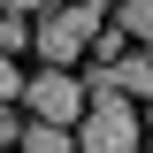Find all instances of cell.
I'll use <instances>...</instances> for the list:
<instances>
[{"instance_id":"6da1fadb","label":"cell","mask_w":153,"mask_h":153,"mask_svg":"<svg viewBox=\"0 0 153 153\" xmlns=\"http://www.w3.org/2000/svg\"><path fill=\"white\" fill-rule=\"evenodd\" d=\"M100 31H107V0H69V8H46V16H38L31 46L54 61V69H69L76 54H92Z\"/></svg>"},{"instance_id":"ba28073f","label":"cell","mask_w":153,"mask_h":153,"mask_svg":"<svg viewBox=\"0 0 153 153\" xmlns=\"http://www.w3.org/2000/svg\"><path fill=\"white\" fill-rule=\"evenodd\" d=\"M0 146H23V123H16L8 107H0Z\"/></svg>"},{"instance_id":"277c9868","label":"cell","mask_w":153,"mask_h":153,"mask_svg":"<svg viewBox=\"0 0 153 153\" xmlns=\"http://www.w3.org/2000/svg\"><path fill=\"white\" fill-rule=\"evenodd\" d=\"M115 31L130 38L138 54H153V0H123V8H115Z\"/></svg>"},{"instance_id":"8992f818","label":"cell","mask_w":153,"mask_h":153,"mask_svg":"<svg viewBox=\"0 0 153 153\" xmlns=\"http://www.w3.org/2000/svg\"><path fill=\"white\" fill-rule=\"evenodd\" d=\"M23 46H31V23H23V16H16V8H0V54L16 61V54H23Z\"/></svg>"},{"instance_id":"5b68a950","label":"cell","mask_w":153,"mask_h":153,"mask_svg":"<svg viewBox=\"0 0 153 153\" xmlns=\"http://www.w3.org/2000/svg\"><path fill=\"white\" fill-rule=\"evenodd\" d=\"M69 146H76V130H54V123H31L16 153H69Z\"/></svg>"},{"instance_id":"7a4b0ae2","label":"cell","mask_w":153,"mask_h":153,"mask_svg":"<svg viewBox=\"0 0 153 153\" xmlns=\"http://www.w3.org/2000/svg\"><path fill=\"white\" fill-rule=\"evenodd\" d=\"M138 100L107 92V100H84V123H76V146L84 153H138Z\"/></svg>"},{"instance_id":"52a82bcc","label":"cell","mask_w":153,"mask_h":153,"mask_svg":"<svg viewBox=\"0 0 153 153\" xmlns=\"http://www.w3.org/2000/svg\"><path fill=\"white\" fill-rule=\"evenodd\" d=\"M16 92H23V76H16V61L0 54V107H8V100H16Z\"/></svg>"},{"instance_id":"3957f363","label":"cell","mask_w":153,"mask_h":153,"mask_svg":"<svg viewBox=\"0 0 153 153\" xmlns=\"http://www.w3.org/2000/svg\"><path fill=\"white\" fill-rule=\"evenodd\" d=\"M23 100H31V115L54 123V130H76V123H84V76H69V69H38L31 84H23Z\"/></svg>"}]
</instances>
